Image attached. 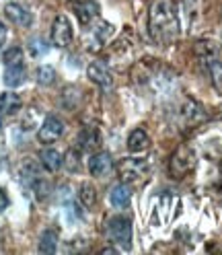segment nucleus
<instances>
[{
	"instance_id": "obj_20",
	"label": "nucleus",
	"mask_w": 222,
	"mask_h": 255,
	"mask_svg": "<svg viewBox=\"0 0 222 255\" xmlns=\"http://www.w3.org/2000/svg\"><path fill=\"white\" fill-rule=\"evenodd\" d=\"M35 78H37L39 85L50 87V85H54V81H56V70H54L52 66H39L37 72H35Z\"/></svg>"
},
{
	"instance_id": "obj_21",
	"label": "nucleus",
	"mask_w": 222,
	"mask_h": 255,
	"mask_svg": "<svg viewBox=\"0 0 222 255\" xmlns=\"http://www.w3.org/2000/svg\"><path fill=\"white\" fill-rule=\"evenodd\" d=\"M47 52H50V45L45 43V39L33 37V39L29 41V54L33 56V58H41V56H45Z\"/></svg>"
},
{
	"instance_id": "obj_19",
	"label": "nucleus",
	"mask_w": 222,
	"mask_h": 255,
	"mask_svg": "<svg viewBox=\"0 0 222 255\" xmlns=\"http://www.w3.org/2000/svg\"><path fill=\"white\" fill-rule=\"evenodd\" d=\"M78 198H81L85 208H93L95 202H97V191H95V187L91 183H83L81 191H78Z\"/></svg>"
},
{
	"instance_id": "obj_2",
	"label": "nucleus",
	"mask_w": 222,
	"mask_h": 255,
	"mask_svg": "<svg viewBox=\"0 0 222 255\" xmlns=\"http://www.w3.org/2000/svg\"><path fill=\"white\" fill-rule=\"evenodd\" d=\"M196 52L200 54L202 64L206 72H208L212 85L218 91H222V60L218 58V47L214 45V41H200Z\"/></svg>"
},
{
	"instance_id": "obj_7",
	"label": "nucleus",
	"mask_w": 222,
	"mask_h": 255,
	"mask_svg": "<svg viewBox=\"0 0 222 255\" xmlns=\"http://www.w3.org/2000/svg\"><path fill=\"white\" fill-rule=\"evenodd\" d=\"M117 169H119V177H121V181L130 183V181L138 179L140 175H144L146 169H148V165H146L144 161H140V158H123Z\"/></svg>"
},
{
	"instance_id": "obj_9",
	"label": "nucleus",
	"mask_w": 222,
	"mask_h": 255,
	"mask_svg": "<svg viewBox=\"0 0 222 255\" xmlns=\"http://www.w3.org/2000/svg\"><path fill=\"white\" fill-rule=\"evenodd\" d=\"M113 169V158L109 152H97L91 156L89 161V171L93 177H105V175Z\"/></svg>"
},
{
	"instance_id": "obj_18",
	"label": "nucleus",
	"mask_w": 222,
	"mask_h": 255,
	"mask_svg": "<svg viewBox=\"0 0 222 255\" xmlns=\"http://www.w3.org/2000/svg\"><path fill=\"white\" fill-rule=\"evenodd\" d=\"M56 247H58V233L52 229L43 231V235L39 239V251L41 253H54Z\"/></svg>"
},
{
	"instance_id": "obj_17",
	"label": "nucleus",
	"mask_w": 222,
	"mask_h": 255,
	"mask_svg": "<svg viewBox=\"0 0 222 255\" xmlns=\"http://www.w3.org/2000/svg\"><path fill=\"white\" fill-rule=\"evenodd\" d=\"M41 165L47 169V171H58L62 167V163H64V158H62V154L56 150V148H45L41 154Z\"/></svg>"
},
{
	"instance_id": "obj_4",
	"label": "nucleus",
	"mask_w": 222,
	"mask_h": 255,
	"mask_svg": "<svg viewBox=\"0 0 222 255\" xmlns=\"http://www.w3.org/2000/svg\"><path fill=\"white\" fill-rule=\"evenodd\" d=\"M107 233H109V237H111V241L113 243L130 249V243H132V222H130V218H125V216L109 218Z\"/></svg>"
},
{
	"instance_id": "obj_11",
	"label": "nucleus",
	"mask_w": 222,
	"mask_h": 255,
	"mask_svg": "<svg viewBox=\"0 0 222 255\" xmlns=\"http://www.w3.org/2000/svg\"><path fill=\"white\" fill-rule=\"evenodd\" d=\"M74 12H76L78 21H81L83 25H89L99 14V4L95 2V0H83V2L74 4Z\"/></svg>"
},
{
	"instance_id": "obj_15",
	"label": "nucleus",
	"mask_w": 222,
	"mask_h": 255,
	"mask_svg": "<svg viewBox=\"0 0 222 255\" xmlns=\"http://www.w3.org/2000/svg\"><path fill=\"white\" fill-rule=\"evenodd\" d=\"M25 76H27V72H25L23 64H19V66H6V70H4V85L10 87V89L21 87L25 83Z\"/></svg>"
},
{
	"instance_id": "obj_24",
	"label": "nucleus",
	"mask_w": 222,
	"mask_h": 255,
	"mask_svg": "<svg viewBox=\"0 0 222 255\" xmlns=\"http://www.w3.org/2000/svg\"><path fill=\"white\" fill-rule=\"evenodd\" d=\"M8 208V196H6V191L0 187V212L6 210Z\"/></svg>"
},
{
	"instance_id": "obj_3",
	"label": "nucleus",
	"mask_w": 222,
	"mask_h": 255,
	"mask_svg": "<svg viewBox=\"0 0 222 255\" xmlns=\"http://www.w3.org/2000/svg\"><path fill=\"white\" fill-rule=\"evenodd\" d=\"M196 167V152H194V148L192 146H187V144H181L177 150H175V154H173V158H171V167H169V171H171V175L173 177H185V175L189 173Z\"/></svg>"
},
{
	"instance_id": "obj_26",
	"label": "nucleus",
	"mask_w": 222,
	"mask_h": 255,
	"mask_svg": "<svg viewBox=\"0 0 222 255\" xmlns=\"http://www.w3.org/2000/svg\"><path fill=\"white\" fill-rule=\"evenodd\" d=\"M0 128H2V122H0Z\"/></svg>"
},
{
	"instance_id": "obj_23",
	"label": "nucleus",
	"mask_w": 222,
	"mask_h": 255,
	"mask_svg": "<svg viewBox=\"0 0 222 255\" xmlns=\"http://www.w3.org/2000/svg\"><path fill=\"white\" fill-rule=\"evenodd\" d=\"M78 165H81V161H78V152L76 150H70L66 154V167H68V171H76Z\"/></svg>"
},
{
	"instance_id": "obj_13",
	"label": "nucleus",
	"mask_w": 222,
	"mask_h": 255,
	"mask_svg": "<svg viewBox=\"0 0 222 255\" xmlns=\"http://www.w3.org/2000/svg\"><path fill=\"white\" fill-rule=\"evenodd\" d=\"M130 198H132V189H130V185L125 181L115 185L113 191H111V196H109L111 204H113L115 208H125V206L130 204Z\"/></svg>"
},
{
	"instance_id": "obj_8",
	"label": "nucleus",
	"mask_w": 222,
	"mask_h": 255,
	"mask_svg": "<svg viewBox=\"0 0 222 255\" xmlns=\"http://www.w3.org/2000/svg\"><path fill=\"white\" fill-rule=\"evenodd\" d=\"M87 74H89V78H91L95 85H99V87L105 89V91H109L111 87H113V76H111V72L103 66V64H99V62L89 64Z\"/></svg>"
},
{
	"instance_id": "obj_22",
	"label": "nucleus",
	"mask_w": 222,
	"mask_h": 255,
	"mask_svg": "<svg viewBox=\"0 0 222 255\" xmlns=\"http://www.w3.org/2000/svg\"><path fill=\"white\" fill-rule=\"evenodd\" d=\"M2 62L6 66H19V64H23V50L21 47H10V50L4 52Z\"/></svg>"
},
{
	"instance_id": "obj_25",
	"label": "nucleus",
	"mask_w": 222,
	"mask_h": 255,
	"mask_svg": "<svg viewBox=\"0 0 222 255\" xmlns=\"http://www.w3.org/2000/svg\"><path fill=\"white\" fill-rule=\"evenodd\" d=\"M4 41H6V27L2 21H0V47L4 45Z\"/></svg>"
},
{
	"instance_id": "obj_5",
	"label": "nucleus",
	"mask_w": 222,
	"mask_h": 255,
	"mask_svg": "<svg viewBox=\"0 0 222 255\" xmlns=\"http://www.w3.org/2000/svg\"><path fill=\"white\" fill-rule=\"evenodd\" d=\"M62 134H64V122L56 116H47L39 128L37 138H39L41 144H52V142H56Z\"/></svg>"
},
{
	"instance_id": "obj_6",
	"label": "nucleus",
	"mask_w": 222,
	"mask_h": 255,
	"mask_svg": "<svg viewBox=\"0 0 222 255\" xmlns=\"http://www.w3.org/2000/svg\"><path fill=\"white\" fill-rule=\"evenodd\" d=\"M72 41V25L68 21V17L64 14H58L52 25V43L56 47H66Z\"/></svg>"
},
{
	"instance_id": "obj_16",
	"label": "nucleus",
	"mask_w": 222,
	"mask_h": 255,
	"mask_svg": "<svg viewBox=\"0 0 222 255\" xmlns=\"http://www.w3.org/2000/svg\"><path fill=\"white\" fill-rule=\"evenodd\" d=\"M78 142H81V146L85 150H95L101 146V134H99V130H95V128H87V130L78 134Z\"/></svg>"
},
{
	"instance_id": "obj_14",
	"label": "nucleus",
	"mask_w": 222,
	"mask_h": 255,
	"mask_svg": "<svg viewBox=\"0 0 222 255\" xmlns=\"http://www.w3.org/2000/svg\"><path fill=\"white\" fill-rule=\"evenodd\" d=\"M148 146H150V138L144 130H140V128L128 136V150L130 152H144Z\"/></svg>"
},
{
	"instance_id": "obj_12",
	"label": "nucleus",
	"mask_w": 222,
	"mask_h": 255,
	"mask_svg": "<svg viewBox=\"0 0 222 255\" xmlns=\"http://www.w3.org/2000/svg\"><path fill=\"white\" fill-rule=\"evenodd\" d=\"M21 97L17 93H2L0 95V114L4 116H14L21 109Z\"/></svg>"
},
{
	"instance_id": "obj_10",
	"label": "nucleus",
	"mask_w": 222,
	"mask_h": 255,
	"mask_svg": "<svg viewBox=\"0 0 222 255\" xmlns=\"http://www.w3.org/2000/svg\"><path fill=\"white\" fill-rule=\"evenodd\" d=\"M4 14H6V19L10 23L19 25V27H29L31 21H33V17H31L29 10H25L21 4H14V2H10V4L4 6Z\"/></svg>"
},
{
	"instance_id": "obj_1",
	"label": "nucleus",
	"mask_w": 222,
	"mask_h": 255,
	"mask_svg": "<svg viewBox=\"0 0 222 255\" xmlns=\"http://www.w3.org/2000/svg\"><path fill=\"white\" fill-rule=\"evenodd\" d=\"M148 33L156 43H171L179 35V21L169 0H156L148 12Z\"/></svg>"
}]
</instances>
